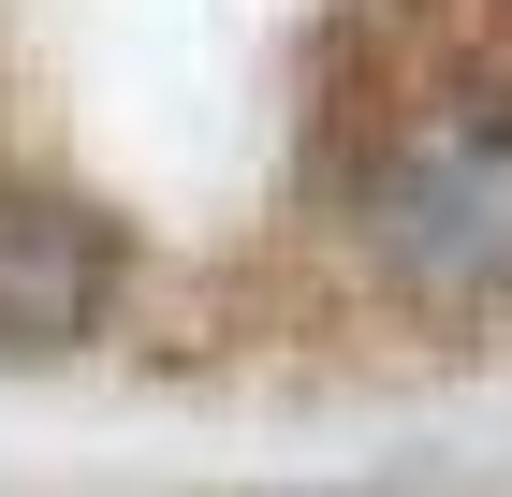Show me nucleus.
I'll return each mask as SVG.
<instances>
[{
  "mask_svg": "<svg viewBox=\"0 0 512 497\" xmlns=\"http://www.w3.org/2000/svg\"><path fill=\"white\" fill-rule=\"evenodd\" d=\"M118 307V234L88 205H0V351H74Z\"/></svg>",
  "mask_w": 512,
  "mask_h": 497,
  "instance_id": "2",
  "label": "nucleus"
},
{
  "mask_svg": "<svg viewBox=\"0 0 512 497\" xmlns=\"http://www.w3.org/2000/svg\"><path fill=\"white\" fill-rule=\"evenodd\" d=\"M366 264L425 307H512V103H425L366 161Z\"/></svg>",
  "mask_w": 512,
  "mask_h": 497,
  "instance_id": "1",
  "label": "nucleus"
}]
</instances>
